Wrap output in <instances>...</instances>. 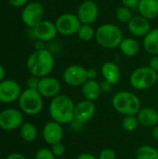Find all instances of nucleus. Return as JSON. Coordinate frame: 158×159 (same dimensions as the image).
<instances>
[{"label":"nucleus","mask_w":158,"mask_h":159,"mask_svg":"<svg viewBox=\"0 0 158 159\" xmlns=\"http://www.w3.org/2000/svg\"><path fill=\"white\" fill-rule=\"evenodd\" d=\"M20 85L12 79H4L0 82V102L12 103L19 100L21 94Z\"/></svg>","instance_id":"9b49d317"},{"label":"nucleus","mask_w":158,"mask_h":159,"mask_svg":"<svg viewBox=\"0 0 158 159\" xmlns=\"http://www.w3.org/2000/svg\"><path fill=\"white\" fill-rule=\"evenodd\" d=\"M114 109L123 116H137L142 109L140 98L129 91L121 90L115 93L112 100Z\"/></svg>","instance_id":"20e7f679"},{"label":"nucleus","mask_w":158,"mask_h":159,"mask_svg":"<svg viewBox=\"0 0 158 159\" xmlns=\"http://www.w3.org/2000/svg\"><path fill=\"white\" fill-rule=\"evenodd\" d=\"M148 66L156 74H158V55H155L153 56L150 61H149V64Z\"/></svg>","instance_id":"e433bc0d"},{"label":"nucleus","mask_w":158,"mask_h":159,"mask_svg":"<svg viewBox=\"0 0 158 159\" xmlns=\"http://www.w3.org/2000/svg\"><path fill=\"white\" fill-rule=\"evenodd\" d=\"M98 75V73L95 68H90L88 69V80H96V77Z\"/></svg>","instance_id":"ea45409f"},{"label":"nucleus","mask_w":158,"mask_h":159,"mask_svg":"<svg viewBox=\"0 0 158 159\" xmlns=\"http://www.w3.org/2000/svg\"><path fill=\"white\" fill-rule=\"evenodd\" d=\"M55 66L54 55L47 48L34 50L27 59L26 67L31 75L42 78L49 75Z\"/></svg>","instance_id":"f257e3e1"},{"label":"nucleus","mask_w":158,"mask_h":159,"mask_svg":"<svg viewBox=\"0 0 158 159\" xmlns=\"http://www.w3.org/2000/svg\"><path fill=\"white\" fill-rule=\"evenodd\" d=\"M141 0H121V3L124 7L129 8V9H133V8H137L139 6Z\"/></svg>","instance_id":"f704fd0d"},{"label":"nucleus","mask_w":158,"mask_h":159,"mask_svg":"<svg viewBox=\"0 0 158 159\" xmlns=\"http://www.w3.org/2000/svg\"><path fill=\"white\" fill-rule=\"evenodd\" d=\"M129 83L136 90H146L157 83V74L149 66H141L131 73Z\"/></svg>","instance_id":"423d86ee"},{"label":"nucleus","mask_w":158,"mask_h":159,"mask_svg":"<svg viewBox=\"0 0 158 159\" xmlns=\"http://www.w3.org/2000/svg\"><path fill=\"white\" fill-rule=\"evenodd\" d=\"M157 84H158V74H157Z\"/></svg>","instance_id":"a18cd8bd"},{"label":"nucleus","mask_w":158,"mask_h":159,"mask_svg":"<svg viewBox=\"0 0 158 159\" xmlns=\"http://www.w3.org/2000/svg\"><path fill=\"white\" fill-rule=\"evenodd\" d=\"M99 159H116V154L113 149L106 148L101 151L99 157Z\"/></svg>","instance_id":"2f4dec72"},{"label":"nucleus","mask_w":158,"mask_h":159,"mask_svg":"<svg viewBox=\"0 0 158 159\" xmlns=\"http://www.w3.org/2000/svg\"><path fill=\"white\" fill-rule=\"evenodd\" d=\"M76 159H99L97 157H95L94 155L92 154H89V153H82L80 154Z\"/></svg>","instance_id":"a19ab883"},{"label":"nucleus","mask_w":158,"mask_h":159,"mask_svg":"<svg viewBox=\"0 0 158 159\" xmlns=\"http://www.w3.org/2000/svg\"><path fill=\"white\" fill-rule=\"evenodd\" d=\"M81 21L74 13L67 12L60 15L55 20V25L58 34L64 36H71L76 34L81 26Z\"/></svg>","instance_id":"0eeeda50"},{"label":"nucleus","mask_w":158,"mask_h":159,"mask_svg":"<svg viewBox=\"0 0 158 159\" xmlns=\"http://www.w3.org/2000/svg\"><path fill=\"white\" fill-rule=\"evenodd\" d=\"M139 125L140 124L137 116H126L122 121V127L128 132L135 131L138 129Z\"/></svg>","instance_id":"cd10ccee"},{"label":"nucleus","mask_w":158,"mask_h":159,"mask_svg":"<svg viewBox=\"0 0 158 159\" xmlns=\"http://www.w3.org/2000/svg\"><path fill=\"white\" fill-rule=\"evenodd\" d=\"M124 38L122 30L114 23H103L96 30L95 40L99 46L106 49L119 48Z\"/></svg>","instance_id":"7ed1b4c3"},{"label":"nucleus","mask_w":158,"mask_h":159,"mask_svg":"<svg viewBox=\"0 0 158 159\" xmlns=\"http://www.w3.org/2000/svg\"><path fill=\"white\" fill-rule=\"evenodd\" d=\"M137 9L143 18L155 20L158 17V0H141Z\"/></svg>","instance_id":"412c9836"},{"label":"nucleus","mask_w":158,"mask_h":159,"mask_svg":"<svg viewBox=\"0 0 158 159\" xmlns=\"http://www.w3.org/2000/svg\"><path fill=\"white\" fill-rule=\"evenodd\" d=\"M19 106L20 111L27 116L38 115L44 107V101L42 95L37 89H29L22 90L19 100Z\"/></svg>","instance_id":"39448f33"},{"label":"nucleus","mask_w":158,"mask_h":159,"mask_svg":"<svg viewBox=\"0 0 158 159\" xmlns=\"http://www.w3.org/2000/svg\"><path fill=\"white\" fill-rule=\"evenodd\" d=\"M81 93L85 100L89 102H96L102 95L101 83L97 80H88L81 87Z\"/></svg>","instance_id":"aec40b11"},{"label":"nucleus","mask_w":158,"mask_h":159,"mask_svg":"<svg viewBox=\"0 0 158 159\" xmlns=\"http://www.w3.org/2000/svg\"><path fill=\"white\" fill-rule=\"evenodd\" d=\"M84 126L85 124L77 121V120H74L70 123V127H71V129L74 131V132H80L82 130H84Z\"/></svg>","instance_id":"72a5a7b5"},{"label":"nucleus","mask_w":158,"mask_h":159,"mask_svg":"<svg viewBox=\"0 0 158 159\" xmlns=\"http://www.w3.org/2000/svg\"><path fill=\"white\" fill-rule=\"evenodd\" d=\"M74 106L75 104L70 97L60 94L51 100L48 113L53 121L61 125L70 124L74 120Z\"/></svg>","instance_id":"f03ea898"},{"label":"nucleus","mask_w":158,"mask_h":159,"mask_svg":"<svg viewBox=\"0 0 158 159\" xmlns=\"http://www.w3.org/2000/svg\"><path fill=\"white\" fill-rule=\"evenodd\" d=\"M63 134L64 132L62 125L53 120L46 123L42 129V136L44 141L50 145L61 142Z\"/></svg>","instance_id":"2eb2a0df"},{"label":"nucleus","mask_w":158,"mask_h":159,"mask_svg":"<svg viewBox=\"0 0 158 159\" xmlns=\"http://www.w3.org/2000/svg\"><path fill=\"white\" fill-rule=\"evenodd\" d=\"M8 2L14 7H23L29 3V0H8Z\"/></svg>","instance_id":"4c0bfd02"},{"label":"nucleus","mask_w":158,"mask_h":159,"mask_svg":"<svg viewBox=\"0 0 158 159\" xmlns=\"http://www.w3.org/2000/svg\"><path fill=\"white\" fill-rule=\"evenodd\" d=\"M132 18H133V15H132L131 9H129L124 6L119 7L115 10V19L120 23L128 24Z\"/></svg>","instance_id":"bb28decb"},{"label":"nucleus","mask_w":158,"mask_h":159,"mask_svg":"<svg viewBox=\"0 0 158 159\" xmlns=\"http://www.w3.org/2000/svg\"><path fill=\"white\" fill-rule=\"evenodd\" d=\"M101 73L103 80L110 82L113 85L117 84L121 78V72L118 65L114 61H106L102 65Z\"/></svg>","instance_id":"6ab92c4d"},{"label":"nucleus","mask_w":158,"mask_h":159,"mask_svg":"<svg viewBox=\"0 0 158 159\" xmlns=\"http://www.w3.org/2000/svg\"><path fill=\"white\" fill-rule=\"evenodd\" d=\"M136 159H158V150L151 145L140 146L135 154Z\"/></svg>","instance_id":"393cba45"},{"label":"nucleus","mask_w":158,"mask_h":159,"mask_svg":"<svg viewBox=\"0 0 158 159\" xmlns=\"http://www.w3.org/2000/svg\"><path fill=\"white\" fill-rule=\"evenodd\" d=\"M24 123L23 113L15 108H7L0 112V129L5 131L19 129Z\"/></svg>","instance_id":"1a4fd4ad"},{"label":"nucleus","mask_w":158,"mask_h":159,"mask_svg":"<svg viewBox=\"0 0 158 159\" xmlns=\"http://www.w3.org/2000/svg\"><path fill=\"white\" fill-rule=\"evenodd\" d=\"M113 87L114 85L108 81L103 80L102 82H101V89H102V93H110L113 90Z\"/></svg>","instance_id":"c9c22d12"},{"label":"nucleus","mask_w":158,"mask_h":159,"mask_svg":"<svg viewBox=\"0 0 158 159\" xmlns=\"http://www.w3.org/2000/svg\"><path fill=\"white\" fill-rule=\"evenodd\" d=\"M37 90L43 98L53 99L60 95V92L61 90V85L57 78L47 75L40 78Z\"/></svg>","instance_id":"4468645a"},{"label":"nucleus","mask_w":158,"mask_h":159,"mask_svg":"<svg viewBox=\"0 0 158 159\" xmlns=\"http://www.w3.org/2000/svg\"><path fill=\"white\" fill-rule=\"evenodd\" d=\"M20 135L21 139L26 143H33L37 139L38 130L37 128L29 122H24L20 128Z\"/></svg>","instance_id":"b1692460"},{"label":"nucleus","mask_w":158,"mask_h":159,"mask_svg":"<svg viewBox=\"0 0 158 159\" xmlns=\"http://www.w3.org/2000/svg\"><path fill=\"white\" fill-rule=\"evenodd\" d=\"M139 124L145 128H154L158 125V111L152 107L142 108L137 114Z\"/></svg>","instance_id":"a211bd4d"},{"label":"nucleus","mask_w":158,"mask_h":159,"mask_svg":"<svg viewBox=\"0 0 158 159\" xmlns=\"http://www.w3.org/2000/svg\"><path fill=\"white\" fill-rule=\"evenodd\" d=\"M34 159H56L52 151L48 148H41L35 153Z\"/></svg>","instance_id":"c85d7f7f"},{"label":"nucleus","mask_w":158,"mask_h":159,"mask_svg":"<svg viewBox=\"0 0 158 159\" xmlns=\"http://www.w3.org/2000/svg\"><path fill=\"white\" fill-rule=\"evenodd\" d=\"M120 51L126 57H135L140 51V44L134 37H124L119 45Z\"/></svg>","instance_id":"5701e85b"},{"label":"nucleus","mask_w":158,"mask_h":159,"mask_svg":"<svg viewBox=\"0 0 158 159\" xmlns=\"http://www.w3.org/2000/svg\"><path fill=\"white\" fill-rule=\"evenodd\" d=\"M32 34L35 40H41L45 43H48L54 40L58 34V31L55 22L43 20L37 25L31 29Z\"/></svg>","instance_id":"ddd939ff"},{"label":"nucleus","mask_w":158,"mask_h":159,"mask_svg":"<svg viewBox=\"0 0 158 159\" xmlns=\"http://www.w3.org/2000/svg\"><path fill=\"white\" fill-rule=\"evenodd\" d=\"M128 29L134 37H144L152 30V27L149 20L141 15H136L128 23Z\"/></svg>","instance_id":"f3484780"},{"label":"nucleus","mask_w":158,"mask_h":159,"mask_svg":"<svg viewBox=\"0 0 158 159\" xmlns=\"http://www.w3.org/2000/svg\"><path fill=\"white\" fill-rule=\"evenodd\" d=\"M45 13L44 6L37 1L29 2L21 10V20L30 29L34 28L40 21L43 20Z\"/></svg>","instance_id":"6e6552de"},{"label":"nucleus","mask_w":158,"mask_h":159,"mask_svg":"<svg viewBox=\"0 0 158 159\" xmlns=\"http://www.w3.org/2000/svg\"><path fill=\"white\" fill-rule=\"evenodd\" d=\"M96 114V106L93 102L83 100L74 106V120L83 124L89 122Z\"/></svg>","instance_id":"dca6fc26"},{"label":"nucleus","mask_w":158,"mask_h":159,"mask_svg":"<svg viewBox=\"0 0 158 159\" xmlns=\"http://www.w3.org/2000/svg\"><path fill=\"white\" fill-rule=\"evenodd\" d=\"M143 48L144 50L153 56L158 55V28L152 29L143 37Z\"/></svg>","instance_id":"4be33fe9"},{"label":"nucleus","mask_w":158,"mask_h":159,"mask_svg":"<svg viewBox=\"0 0 158 159\" xmlns=\"http://www.w3.org/2000/svg\"><path fill=\"white\" fill-rule=\"evenodd\" d=\"M77 37L84 42H88L92 39H95L96 30L91 24H81L79 30L76 33Z\"/></svg>","instance_id":"a878e982"},{"label":"nucleus","mask_w":158,"mask_h":159,"mask_svg":"<svg viewBox=\"0 0 158 159\" xmlns=\"http://www.w3.org/2000/svg\"><path fill=\"white\" fill-rule=\"evenodd\" d=\"M62 79L69 87H82L88 80V69L78 64L70 65L64 70Z\"/></svg>","instance_id":"9d476101"},{"label":"nucleus","mask_w":158,"mask_h":159,"mask_svg":"<svg viewBox=\"0 0 158 159\" xmlns=\"http://www.w3.org/2000/svg\"><path fill=\"white\" fill-rule=\"evenodd\" d=\"M82 24H93L99 18V7L94 0H84L76 13Z\"/></svg>","instance_id":"f8f14e48"},{"label":"nucleus","mask_w":158,"mask_h":159,"mask_svg":"<svg viewBox=\"0 0 158 159\" xmlns=\"http://www.w3.org/2000/svg\"><path fill=\"white\" fill-rule=\"evenodd\" d=\"M5 159H26V157L20 153H12L8 155Z\"/></svg>","instance_id":"79ce46f5"},{"label":"nucleus","mask_w":158,"mask_h":159,"mask_svg":"<svg viewBox=\"0 0 158 159\" xmlns=\"http://www.w3.org/2000/svg\"><path fill=\"white\" fill-rule=\"evenodd\" d=\"M39 81H40V78H39V77L31 75V76L27 79V82H26L27 88H29V89H37L38 85H39Z\"/></svg>","instance_id":"473e14b6"},{"label":"nucleus","mask_w":158,"mask_h":159,"mask_svg":"<svg viewBox=\"0 0 158 159\" xmlns=\"http://www.w3.org/2000/svg\"><path fill=\"white\" fill-rule=\"evenodd\" d=\"M47 49L48 51H50L53 55L57 54L61 49V43L54 39V40L48 42V45H47Z\"/></svg>","instance_id":"7c9ffc66"},{"label":"nucleus","mask_w":158,"mask_h":159,"mask_svg":"<svg viewBox=\"0 0 158 159\" xmlns=\"http://www.w3.org/2000/svg\"><path fill=\"white\" fill-rule=\"evenodd\" d=\"M47 48V44L41 40H35L34 42V50H41Z\"/></svg>","instance_id":"58836bf2"},{"label":"nucleus","mask_w":158,"mask_h":159,"mask_svg":"<svg viewBox=\"0 0 158 159\" xmlns=\"http://www.w3.org/2000/svg\"><path fill=\"white\" fill-rule=\"evenodd\" d=\"M152 137L154 138V140L158 142V125L155 126L152 129Z\"/></svg>","instance_id":"37998d69"},{"label":"nucleus","mask_w":158,"mask_h":159,"mask_svg":"<svg viewBox=\"0 0 158 159\" xmlns=\"http://www.w3.org/2000/svg\"><path fill=\"white\" fill-rule=\"evenodd\" d=\"M5 75H6V71L5 68L0 64V82L3 81L5 79Z\"/></svg>","instance_id":"c03bdc74"},{"label":"nucleus","mask_w":158,"mask_h":159,"mask_svg":"<svg viewBox=\"0 0 158 159\" xmlns=\"http://www.w3.org/2000/svg\"><path fill=\"white\" fill-rule=\"evenodd\" d=\"M50 150L52 151V153L54 154V156L56 157H62L65 154V150L66 149H65L64 144L61 142H60V143L52 144Z\"/></svg>","instance_id":"c756f323"}]
</instances>
